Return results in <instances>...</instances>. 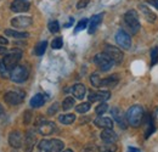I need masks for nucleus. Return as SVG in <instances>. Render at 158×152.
I'll return each instance as SVG.
<instances>
[{"mask_svg": "<svg viewBox=\"0 0 158 152\" xmlns=\"http://www.w3.org/2000/svg\"><path fill=\"white\" fill-rule=\"evenodd\" d=\"M143 108L139 105H134L131 106L127 113H125V119H127V123L134 128H138L141 125V123L143 122Z\"/></svg>", "mask_w": 158, "mask_h": 152, "instance_id": "obj_1", "label": "nucleus"}, {"mask_svg": "<svg viewBox=\"0 0 158 152\" xmlns=\"http://www.w3.org/2000/svg\"><path fill=\"white\" fill-rule=\"evenodd\" d=\"M21 57H22V51L20 49H12V50L7 51V54L4 56L1 61H2L4 66L7 68V71H10V73H11V71L17 66Z\"/></svg>", "mask_w": 158, "mask_h": 152, "instance_id": "obj_2", "label": "nucleus"}, {"mask_svg": "<svg viewBox=\"0 0 158 152\" xmlns=\"http://www.w3.org/2000/svg\"><path fill=\"white\" fill-rule=\"evenodd\" d=\"M124 22L127 24V27L130 29V32L133 34H135L140 29V19H139V15L135 10H129L125 12L124 15Z\"/></svg>", "mask_w": 158, "mask_h": 152, "instance_id": "obj_3", "label": "nucleus"}, {"mask_svg": "<svg viewBox=\"0 0 158 152\" xmlns=\"http://www.w3.org/2000/svg\"><path fill=\"white\" fill-rule=\"evenodd\" d=\"M28 74H29V73H28V70H27L24 66L17 65V66L11 71L10 78H11L15 83H23V82L27 80Z\"/></svg>", "mask_w": 158, "mask_h": 152, "instance_id": "obj_4", "label": "nucleus"}, {"mask_svg": "<svg viewBox=\"0 0 158 152\" xmlns=\"http://www.w3.org/2000/svg\"><path fill=\"white\" fill-rule=\"evenodd\" d=\"M94 62H95V65L99 67L100 70L103 71V72L110 71L112 68L113 63H114L106 54H98L96 56L94 57Z\"/></svg>", "mask_w": 158, "mask_h": 152, "instance_id": "obj_5", "label": "nucleus"}, {"mask_svg": "<svg viewBox=\"0 0 158 152\" xmlns=\"http://www.w3.org/2000/svg\"><path fill=\"white\" fill-rule=\"evenodd\" d=\"M4 100L9 103V105H20L21 102L24 100V93L21 91V90H10L7 91L5 96H4Z\"/></svg>", "mask_w": 158, "mask_h": 152, "instance_id": "obj_6", "label": "nucleus"}, {"mask_svg": "<svg viewBox=\"0 0 158 152\" xmlns=\"http://www.w3.org/2000/svg\"><path fill=\"white\" fill-rule=\"evenodd\" d=\"M116 41H117V44H118L119 46L122 49H124V50H128L131 46V38H130V36L124 29H119L118 32H117Z\"/></svg>", "mask_w": 158, "mask_h": 152, "instance_id": "obj_7", "label": "nucleus"}, {"mask_svg": "<svg viewBox=\"0 0 158 152\" xmlns=\"http://www.w3.org/2000/svg\"><path fill=\"white\" fill-rule=\"evenodd\" d=\"M105 54L110 57L114 63L119 65L123 61V53L119 50L118 48L113 46V45H106L105 46Z\"/></svg>", "mask_w": 158, "mask_h": 152, "instance_id": "obj_8", "label": "nucleus"}, {"mask_svg": "<svg viewBox=\"0 0 158 152\" xmlns=\"http://www.w3.org/2000/svg\"><path fill=\"white\" fill-rule=\"evenodd\" d=\"M32 23H33V19L29 16H17V17L11 19V24L15 28H20V29L32 26Z\"/></svg>", "mask_w": 158, "mask_h": 152, "instance_id": "obj_9", "label": "nucleus"}, {"mask_svg": "<svg viewBox=\"0 0 158 152\" xmlns=\"http://www.w3.org/2000/svg\"><path fill=\"white\" fill-rule=\"evenodd\" d=\"M35 141H37V136L33 130H28L26 134L24 141H23V147H24V152H32L34 146H35Z\"/></svg>", "mask_w": 158, "mask_h": 152, "instance_id": "obj_10", "label": "nucleus"}, {"mask_svg": "<svg viewBox=\"0 0 158 152\" xmlns=\"http://www.w3.org/2000/svg\"><path fill=\"white\" fill-rule=\"evenodd\" d=\"M9 144L14 149H20L23 145V136L20 132H11L9 135Z\"/></svg>", "mask_w": 158, "mask_h": 152, "instance_id": "obj_11", "label": "nucleus"}, {"mask_svg": "<svg viewBox=\"0 0 158 152\" xmlns=\"http://www.w3.org/2000/svg\"><path fill=\"white\" fill-rule=\"evenodd\" d=\"M56 130V125L52 123V122H41L38 124V132H39L41 135H51Z\"/></svg>", "mask_w": 158, "mask_h": 152, "instance_id": "obj_12", "label": "nucleus"}, {"mask_svg": "<svg viewBox=\"0 0 158 152\" xmlns=\"http://www.w3.org/2000/svg\"><path fill=\"white\" fill-rule=\"evenodd\" d=\"M88 97H89V101L91 102H96V101L105 102L106 100L111 97V93L110 91H91Z\"/></svg>", "mask_w": 158, "mask_h": 152, "instance_id": "obj_13", "label": "nucleus"}, {"mask_svg": "<svg viewBox=\"0 0 158 152\" xmlns=\"http://www.w3.org/2000/svg\"><path fill=\"white\" fill-rule=\"evenodd\" d=\"M94 123L96 127H99L101 129H112L113 124H114L110 117H101V116L94 120Z\"/></svg>", "mask_w": 158, "mask_h": 152, "instance_id": "obj_14", "label": "nucleus"}, {"mask_svg": "<svg viewBox=\"0 0 158 152\" xmlns=\"http://www.w3.org/2000/svg\"><path fill=\"white\" fill-rule=\"evenodd\" d=\"M29 1L26 0H15L11 4V10L14 12H26L29 10Z\"/></svg>", "mask_w": 158, "mask_h": 152, "instance_id": "obj_15", "label": "nucleus"}, {"mask_svg": "<svg viewBox=\"0 0 158 152\" xmlns=\"http://www.w3.org/2000/svg\"><path fill=\"white\" fill-rule=\"evenodd\" d=\"M100 137L103 142H113L114 144L118 140L117 134L114 133L112 129H103L100 134Z\"/></svg>", "mask_w": 158, "mask_h": 152, "instance_id": "obj_16", "label": "nucleus"}, {"mask_svg": "<svg viewBox=\"0 0 158 152\" xmlns=\"http://www.w3.org/2000/svg\"><path fill=\"white\" fill-rule=\"evenodd\" d=\"M102 19H103V14H99V15H95V16L91 17L90 22H89V26H88V31H89L90 34L95 33V31L98 29L100 23L102 22Z\"/></svg>", "mask_w": 158, "mask_h": 152, "instance_id": "obj_17", "label": "nucleus"}, {"mask_svg": "<svg viewBox=\"0 0 158 152\" xmlns=\"http://www.w3.org/2000/svg\"><path fill=\"white\" fill-rule=\"evenodd\" d=\"M140 11L142 12V16H143V19H146L147 22H155L156 19H157V16H156V14L148 7V6H146V5H140Z\"/></svg>", "mask_w": 158, "mask_h": 152, "instance_id": "obj_18", "label": "nucleus"}, {"mask_svg": "<svg viewBox=\"0 0 158 152\" xmlns=\"http://www.w3.org/2000/svg\"><path fill=\"white\" fill-rule=\"evenodd\" d=\"M111 113L113 116V119L116 120V123L119 124V127L123 128V129H125V128H127V122H125V119H124V117H123V113L120 112V110L117 108V107H113V108L111 110Z\"/></svg>", "mask_w": 158, "mask_h": 152, "instance_id": "obj_19", "label": "nucleus"}, {"mask_svg": "<svg viewBox=\"0 0 158 152\" xmlns=\"http://www.w3.org/2000/svg\"><path fill=\"white\" fill-rule=\"evenodd\" d=\"M85 93H86V88H85L83 84H80V83L76 84V85L72 88V94H73V96H74L76 99H79V100L84 99Z\"/></svg>", "mask_w": 158, "mask_h": 152, "instance_id": "obj_20", "label": "nucleus"}, {"mask_svg": "<svg viewBox=\"0 0 158 152\" xmlns=\"http://www.w3.org/2000/svg\"><path fill=\"white\" fill-rule=\"evenodd\" d=\"M45 100H46V97L43 94H35L31 99V106L33 108H39L45 103Z\"/></svg>", "mask_w": 158, "mask_h": 152, "instance_id": "obj_21", "label": "nucleus"}, {"mask_svg": "<svg viewBox=\"0 0 158 152\" xmlns=\"http://www.w3.org/2000/svg\"><path fill=\"white\" fill-rule=\"evenodd\" d=\"M119 82L118 76L107 77L105 79H101V87H108V88H114Z\"/></svg>", "mask_w": 158, "mask_h": 152, "instance_id": "obj_22", "label": "nucleus"}, {"mask_svg": "<svg viewBox=\"0 0 158 152\" xmlns=\"http://www.w3.org/2000/svg\"><path fill=\"white\" fill-rule=\"evenodd\" d=\"M64 147V144L59 139L50 140V152H62Z\"/></svg>", "mask_w": 158, "mask_h": 152, "instance_id": "obj_23", "label": "nucleus"}, {"mask_svg": "<svg viewBox=\"0 0 158 152\" xmlns=\"http://www.w3.org/2000/svg\"><path fill=\"white\" fill-rule=\"evenodd\" d=\"M59 120H60V123H62V124L69 125V124H72V123L76 120V114H73V113L62 114V116L59 117Z\"/></svg>", "mask_w": 158, "mask_h": 152, "instance_id": "obj_24", "label": "nucleus"}, {"mask_svg": "<svg viewBox=\"0 0 158 152\" xmlns=\"http://www.w3.org/2000/svg\"><path fill=\"white\" fill-rule=\"evenodd\" d=\"M5 34L12 38H27L29 34L27 32H19V31H14V29H5Z\"/></svg>", "mask_w": 158, "mask_h": 152, "instance_id": "obj_25", "label": "nucleus"}, {"mask_svg": "<svg viewBox=\"0 0 158 152\" xmlns=\"http://www.w3.org/2000/svg\"><path fill=\"white\" fill-rule=\"evenodd\" d=\"M117 145L113 142H105L99 147L100 152H116L117 151Z\"/></svg>", "mask_w": 158, "mask_h": 152, "instance_id": "obj_26", "label": "nucleus"}, {"mask_svg": "<svg viewBox=\"0 0 158 152\" xmlns=\"http://www.w3.org/2000/svg\"><path fill=\"white\" fill-rule=\"evenodd\" d=\"M74 103H76L74 99L71 97V96H68V97H66V99L62 101V108H63L64 111H68V110H71V108L74 107Z\"/></svg>", "mask_w": 158, "mask_h": 152, "instance_id": "obj_27", "label": "nucleus"}, {"mask_svg": "<svg viewBox=\"0 0 158 152\" xmlns=\"http://www.w3.org/2000/svg\"><path fill=\"white\" fill-rule=\"evenodd\" d=\"M46 46H48V41H40L39 44L35 46V49H34V53H35V55L37 56H41L44 53H45V50H46Z\"/></svg>", "mask_w": 158, "mask_h": 152, "instance_id": "obj_28", "label": "nucleus"}, {"mask_svg": "<svg viewBox=\"0 0 158 152\" xmlns=\"http://www.w3.org/2000/svg\"><path fill=\"white\" fill-rule=\"evenodd\" d=\"M89 110H90V102H83V103H79L78 106L76 107V111H77L78 113H86Z\"/></svg>", "mask_w": 158, "mask_h": 152, "instance_id": "obj_29", "label": "nucleus"}, {"mask_svg": "<svg viewBox=\"0 0 158 152\" xmlns=\"http://www.w3.org/2000/svg\"><path fill=\"white\" fill-rule=\"evenodd\" d=\"M89 21H88V19H80L78 22V24H77V27L74 28V33H78V32H80V31H83V29H85L89 24Z\"/></svg>", "mask_w": 158, "mask_h": 152, "instance_id": "obj_30", "label": "nucleus"}, {"mask_svg": "<svg viewBox=\"0 0 158 152\" xmlns=\"http://www.w3.org/2000/svg\"><path fill=\"white\" fill-rule=\"evenodd\" d=\"M38 147L41 152H50V140H41Z\"/></svg>", "mask_w": 158, "mask_h": 152, "instance_id": "obj_31", "label": "nucleus"}, {"mask_svg": "<svg viewBox=\"0 0 158 152\" xmlns=\"http://www.w3.org/2000/svg\"><path fill=\"white\" fill-rule=\"evenodd\" d=\"M90 82H91L93 87H95V88H100V87H101V78H100V76L98 73H93V74H91Z\"/></svg>", "mask_w": 158, "mask_h": 152, "instance_id": "obj_32", "label": "nucleus"}, {"mask_svg": "<svg viewBox=\"0 0 158 152\" xmlns=\"http://www.w3.org/2000/svg\"><path fill=\"white\" fill-rule=\"evenodd\" d=\"M49 31L51 33H57L60 31V24L57 21H51L49 22Z\"/></svg>", "mask_w": 158, "mask_h": 152, "instance_id": "obj_33", "label": "nucleus"}, {"mask_svg": "<svg viewBox=\"0 0 158 152\" xmlns=\"http://www.w3.org/2000/svg\"><path fill=\"white\" fill-rule=\"evenodd\" d=\"M107 110H108V105H107V103H105V102H102V103H100L99 106H96L95 112H96V114L101 116L102 113H105Z\"/></svg>", "mask_w": 158, "mask_h": 152, "instance_id": "obj_34", "label": "nucleus"}, {"mask_svg": "<svg viewBox=\"0 0 158 152\" xmlns=\"http://www.w3.org/2000/svg\"><path fill=\"white\" fill-rule=\"evenodd\" d=\"M62 45H63V40H62L61 37H57V38H55L52 41H51V46H52V49H61Z\"/></svg>", "mask_w": 158, "mask_h": 152, "instance_id": "obj_35", "label": "nucleus"}, {"mask_svg": "<svg viewBox=\"0 0 158 152\" xmlns=\"http://www.w3.org/2000/svg\"><path fill=\"white\" fill-rule=\"evenodd\" d=\"M158 61V48H153L151 51V66L156 65Z\"/></svg>", "mask_w": 158, "mask_h": 152, "instance_id": "obj_36", "label": "nucleus"}, {"mask_svg": "<svg viewBox=\"0 0 158 152\" xmlns=\"http://www.w3.org/2000/svg\"><path fill=\"white\" fill-rule=\"evenodd\" d=\"M89 2H90V0H79L78 2H77V9H78V10H80V9L86 7Z\"/></svg>", "mask_w": 158, "mask_h": 152, "instance_id": "obj_37", "label": "nucleus"}, {"mask_svg": "<svg viewBox=\"0 0 158 152\" xmlns=\"http://www.w3.org/2000/svg\"><path fill=\"white\" fill-rule=\"evenodd\" d=\"M59 111V103H54L49 110H48V114H50V116H52V114H55L56 112Z\"/></svg>", "mask_w": 158, "mask_h": 152, "instance_id": "obj_38", "label": "nucleus"}, {"mask_svg": "<svg viewBox=\"0 0 158 152\" xmlns=\"http://www.w3.org/2000/svg\"><path fill=\"white\" fill-rule=\"evenodd\" d=\"M9 44V40L6 38H4V37H1L0 36V46H6Z\"/></svg>", "mask_w": 158, "mask_h": 152, "instance_id": "obj_39", "label": "nucleus"}, {"mask_svg": "<svg viewBox=\"0 0 158 152\" xmlns=\"http://www.w3.org/2000/svg\"><path fill=\"white\" fill-rule=\"evenodd\" d=\"M148 2H150V5H152L153 7H156L158 10V0H148Z\"/></svg>", "mask_w": 158, "mask_h": 152, "instance_id": "obj_40", "label": "nucleus"}, {"mask_svg": "<svg viewBox=\"0 0 158 152\" xmlns=\"http://www.w3.org/2000/svg\"><path fill=\"white\" fill-rule=\"evenodd\" d=\"M0 54H1V55H6V54H7V50H6L5 46H0Z\"/></svg>", "mask_w": 158, "mask_h": 152, "instance_id": "obj_41", "label": "nucleus"}, {"mask_svg": "<svg viewBox=\"0 0 158 152\" xmlns=\"http://www.w3.org/2000/svg\"><path fill=\"white\" fill-rule=\"evenodd\" d=\"M72 24H73V19H69V22H68V23H66V24H64V27H66V28H68V27H71Z\"/></svg>", "mask_w": 158, "mask_h": 152, "instance_id": "obj_42", "label": "nucleus"}, {"mask_svg": "<svg viewBox=\"0 0 158 152\" xmlns=\"http://www.w3.org/2000/svg\"><path fill=\"white\" fill-rule=\"evenodd\" d=\"M128 152H140L138 150V149H133V147H130V149H129V151Z\"/></svg>", "mask_w": 158, "mask_h": 152, "instance_id": "obj_43", "label": "nucleus"}, {"mask_svg": "<svg viewBox=\"0 0 158 152\" xmlns=\"http://www.w3.org/2000/svg\"><path fill=\"white\" fill-rule=\"evenodd\" d=\"M2 113H4V108H2V106H1V103H0V117L2 116Z\"/></svg>", "mask_w": 158, "mask_h": 152, "instance_id": "obj_44", "label": "nucleus"}, {"mask_svg": "<svg viewBox=\"0 0 158 152\" xmlns=\"http://www.w3.org/2000/svg\"><path fill=\"white\" fill-rule=\"evenodd\" d=\"M62 152H73V151H72V150H69V149H68V150H63V151H62Z\"/></svg>", "mask_w": 158, "mask_h": 152, "instance_id": "obj_45", "label": "nucleus"}, {"mask_svg": "<svg viewBox=\"0 0 158 152\" xmlns=\"http://www.w3.org/2000/svg\"><path fill=\"white\" fill-rule=\"evenodd\" d=\"M26 1H29V0H26Z\"/></svg>", "mask_w": 158, "mask_h": 152, "instance_id": "obj_46", "label": "nucleus"}]
</instances>
